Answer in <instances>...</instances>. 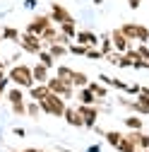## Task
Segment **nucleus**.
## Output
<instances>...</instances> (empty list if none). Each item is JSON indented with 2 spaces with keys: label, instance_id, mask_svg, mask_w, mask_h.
Here are the masks:
<instances>
[{
  "label": "nucleus",
  "instance_id": "393cba45",
  "mask_svg": "<svg viewBox=\"0 0 149 152\" xmlns=\"http://www.w3.org/2000/svg\"><path fill=\"white\" fill-rule=\"evenodd\" d=\"M72 68H67V65H58L55 68V77H60V80H65V82H70V77H72Z\"/></svg>",
  "mask_w": 149,
  "mask_h": 152
},
{
  "label": "nucleus",
  "instance_id": "1a4fd4ad",
  "mask_svg": "<svg viewBox=\"0 0 149 152\" xmlns=\"http://www.w3.org/2000/svg\"><path fill=\"white\" fill-rule=\"evenodd\" d=\"M111 41H113V51H118V53H125V51L132 48V41H130L120 29H113V31H111Z\"/></svg>",
  "mask_w": 149,
  "mask_h": 152
},
{
  "label": "nucleus",
  "instance_id": "0eeeda50",
  "mask_svg": "<svg viewBox=\"0 0 149 152\" xmlns=\"http://www.w3.org/2000/svg\"><path fill=\"white\" fill-rule=\"evenodd\" d=\"M77 111L82 113V118H84V128H94V126H96V118H99L96 104H80Z\"/></svg>",
  "mask_w": 149,
  "mask_h": 152
},
{
  "label": "nucleus",
  "instance_id": "c9c22d12",
  "mask_svg": "<svg viewBox=\"0 0 149 152\" xmlns=\"http://www.w3.org/2000/svg\"><path fill=\"white\" fill-rule=\"evenodd\" d=\"M140 89H142V85H127L125 94H132V97H137V94H140Z\"/></svg>",
  "mask_w": 149,
  "mask_h": 152
},
{
  "label": "nucleus",
  "instance_id": "cd10ccee",
  "mask_svg": "<svg viewBox=\"0 0 149 152\" xmlns=\"http://www.w3.org/2000/svg\"><path fill=\"white\" fill-rule=\"evenodd\" d=\"M41 113V106H39V102H27V116H31V118H36Z\"/></svg>",
  "mask_w": 149,
  "mask_h": 152
},
{
  "label": "nucleus",
  "instance_id": "f8f14e48",
  "mask_svg": "<svg viewBox=\"0 0 149 152\" xmlns=\"http://www.w3.org/2000/svg\"><path fill=\"white\" fill-rule=\"evenodd\" d=\"M31 72H34V82H41V85H46L51 77V68H46L43 63H36L31 68Z\"/></svg>",
  "mask_w": 149,
  "mask_h": 152
},
{
  "label": "nucleus",
  "instance_id": "f03ea898",
  "mask_svg": "<svg viewBox=\"0 0 149 152\" xmlns=\"http://www.w3.org/2000/svg\"><path fill=\"white\" fill-rule=\"evenodd\" d=\"M39 106H41V111H43V113H48V116L60 118L63 113H65V109H67V102L60 97V94L48 92V94H46V99H41V102H39Z\"/></svg>",
  "mask_w": 149,
  "mask_h": 152
},
{
  "label": "nucleus",
  "instance_id": "412c9836",
  "mask_svg": "<svg viewBox=\"0 0 149 152\" xmlns=\"http://www.w3.org/2000/svg\"><path fill=\"white\" fill-rule=\"evenodd\" d=\"M103 138H106V142H108L111 147H118L120 140H123V133H118V130H106Z\"/></svg>",
  "mask_w": 149,
  "mask_h": 152
},
{
  "label": "nucleus",
  "instance_id": "37998d69",
  "mask_svg": "<svg viewBox=\"0 0 149 152\" xmlns=\"http://www.w3.org/2000/svg\"><path fill=\"white\" fill-rule=\"evenodd\" d=\"M137 152H149V150H137Z\"/></svg>",
  "mask_w": 149,
  "mask_h": 152
},
{
  "label": "nucleus",
  "instance_id": "79ce46f5",
  "mask_svg": "<svg viewBox=\"0 0 149 152\" xmlns=\"http://www.w3.org/2000/svg\"><path fill=\"white\" fill-rule=\"evenodd\" d=\"M94 5H103V0H94Z\"/></svg>",
  "mask_w": 149,
  "mask_h": 152
},
{
  "label": "nucleus",
  "instance_id": "6e6552de",
  "mask_svg": "<svg viewBox=\"0 0 149 152\" xmlns=\"http://www.w3.org/2000/svg\"><path fill=\"white\" fill-rule=\"evenodd\" d=\"M48 17H51V22H53V24H58V27H60L63 22H70V20H72L70 10L63 7L60 3H53V5H51V15H48Z\"/></svg>",
  "mask_w": 149,
  "mask_h": 152
},
{
  "label": "nucleus",
  "instance_id": "aec40b11",
  "mask_svg": "<svg viewBox=\"0 0 149 152\" xmlns=\"http://www.w3.org/2000/svg\"><path fill=\"white\" fill-rule=\"evenodd\" d=\"M58 29H60V34L70 36V39H74V36H77V31H80V29H77V24H74V20H70V22H63Z\"/></svg>",
  "mask_w": 149,
  "mask_h": 152
},
{
  "label": "nucleus",
  "instance_id": "b1692460",
  "mask_svg": "<svg viewBox=\"0 0 149 152\" xmlns=\"http://www.w3.org/2000/svg\"><path fill=\"white\" fill-rule=\"evenodd\" d=\"M36 56H39V63H43L46 68H53V65H55V58H53V56L48 53V48H43V51H39V53H36Z\"/></svg>",
  "mask_w": 149,
  "mask_h": 152
},
{
  "label": "nucleus",
  "instance_id": "ea45409f",
  "mask_svg": "<svg viewBox=\"0 0 149 152\" xmlns=\"http://www.w3.org/2000/svg\"><path fill=\"white\" fill-rule=\"evenodd\" d=\"M14 135H20V138H24V135H27V130H24V128H14Z\"/></svg>",
  "mask_w": 149,
  "mask_h": 152
},
{
  "label": "nucleus",
  "instance_id": "a878e982",
  "mask_svg": "<svg viewBox=\"0 0 149 152\" xmlns=\"http://www.w3.org/2000/svg\"><path fill=\"white\" fill-rule=\"evenodd\" d=\"M118 29L127 36L130 41H135V39H137V24H123V27H118Z\"/></svg>",
  "mask_w": 149,
  "mask_h": 152
},
{
  "label": "nucleus",
  "instance_id": "72a5a7b5",
  "mask_svg": "<svg viewBox=\"0 0 149 152\" xmlns=\"http://www.w3.org/2000/svg\"><path fill=\"white\" fill-rule=\"evenodd\" d=\"M135 99L149 106V87H142V89H140V94H137V97H135Z\"/></svg>",
  "mask_w": 149,
  "mask_h": 152
},
{
  "label": "nucleus",
  "instance_id": "a211bd4d",
  "mask_svg": "<svg viewBox=\"0 0 149 152\" xmlns=\"http://www.w3.org/2000/svg\"><path fill=\"white\" fill-rule=\"evenodd\" d=\"M87 87L94 92V97H96V99H106V97H108V87H106L103 82H96V80H94V82H89Z\"/></svg>",
  "mask_w": 149,
  "mask_h": 152
},
{
  "label": "nucleus",
  "instance_id": "39448f33",
  "mask_svg": "<svg viewBox=\"0 0 149 152\" xmlns=\"http://www.w3.org/2000/svg\"><path fill=\"white\" fill-rule=\"evenodd\" d=\"M20 48L22 51H27V53H39V51H43L46 46H43V41H41V36H34V34H22L20 36Z\"/></svg>",
  "mask_w": 149,
  "mask_h": 152
},
{
  "label": "nucleus",
  "instance_id": "2f4dec72",
  "mask_svg": "<svg viewBox=\"0 0 149 152\" xmlns=\"http://www.w3.org/2000/svg\"><path fill=\"white\" fill-rule=\"evenodd\" d=\"M84 58H89V61H103V51L94 46V48H89V51H87Z\"/></svg>",
  "mask_w": 149,
  "mask_h": 152
},
{
  "label": "nucleus",
  "instance_id": "9b49d317",
  "mask_svg": "<svg viewBox=\"0 0 149 152\" xmlns=\"http://www.w3.org/2000/svg\"><path fill=\"white\" fill-rule=\"evenodd\" d=\"M74 41L82 44V46H87V48H94V46H99V34L87 31V29H80L77 36H74Z\"/></svg>",
  "mask_w": 149,
  "mask_h": 152
},
{
  "label": "nucleus",
  "instance_id": "20e7f679",
  "mask_svg": "<svg viewBox=\"0 0 149 152\" xmlns=\"http://www.w3.org/2000/svg\"><path fill=\"white\" fill-rule=\"evenodd\" d=\"M48 89L53 92V94H60V97L67 102V99H72V94H74V87L70 85V82H65V80H60V77H48Z\"/></svg>",
  "mask_w": 149,
  "mask_h": 152
},
{
  "label": "nucleus",
  "instance_id": "bb28decb",
  "mask_svg": "<svg viewBox=\"0 0 149 152\" xmlns=\"http://www.w3.org/2000/svg\"><path fill=\"white\" fill-rule=\"evenodd\" d=\"M116 150H118V152H137V145H135V142H130V140L123 135V140H120V145H118Z\"/></svg>",
  "mask_w": 149,
  "mask_h": 152
},
{
  "label": "nucleus",
  "instance_id": "6ab92c4d",
  "mask_svg": "<svg viewBox=\"0 0 149 152\" xmlns=\"http://www.w3.org/2000/svg\"><path fill=\"white\" fill-rule=\"evenodd\" d=\"M0 34H3V41H12V44H20V36H22L14 27H5V29H0Z\"/></svg>",
  "mask_w": 149,
  "mask_h": 152
},
{
  "label": "nucleus",
  "instance_id": "c85d7f7f",
  "mask_svg": "<svg viewBox=\"0 0 149 152\" xmlns=\"http://www.w3.org/2000/svg\"><path fill=\"white\" fill-rule=\"evenodd\" d=\"M67 51H70L72 56H87V51H89V48H87V46H82V44H77V41H74V44H70V46H67Z\"/></svg>",
  "mask_w": 149,
  "mask_h": 152
},
{
  "label": "nucleus",
  "instance_id": "c756f323",
  "mask_svg": "<svg viewBox=\"0 0 149 152\" xmlns=\"http://www.w3.org/2000/svg\"><path fill=\"white\" fill-rule=\"evenodd\" d=\"M147 39H149V29L144 27V24H137V44H147Z\"/></svg>",
  "mask_w": 149,
  "mask_h": 152
},
{
  "label": "nucleus",
  "instance_id": "7c9ffc66",
  "mask_svg": "<svg viewBox=\"0 0 149 152\" xmlns=\"http://www.w3.org/2000/svg\"><path fill=\"white\" fill-rule=\"evenodd\" d=\"M120 58H123V53H118V51H111V53H106V56H103V61H106V63H111V65H118V63H120Z\"/></svg>",
  "mask_w": 149,
  "mask_h": 152
},
{
  "label": "nucleus",
  "instance_id": "4be33fe9",
  "mask_svg": "<svg viewBox=\"0 0 149 152\" xmlns=\"http://www.w3.org/2000/svg\"><path fill=\"white\" fill-rule=\"evenodd\" d=\"M48 53L53 56L55 61H58V58H63V56H65V53H70V51H67V46H63V44L55 41V44H51V46H48Z\"/></svg>",
  "mask_w": 149,
  "mask_h": 152
},
{
  "label": "nucleus",
  "instance_id": "4468645a",
  "mask_svg": "<svg viewBox=\"0 0 149 152\" xmlns=\"http://www.w3.org/2000/svg\"><path fill=\"white\" fill-rule=\"evenodd\" d=\"M77 99H80V104H101V102H103V99H96V97H94V92H91L89 87H80Z\"/></svg>",
  "mask_w": 149,
  "mask_h": 152
},
{
  "label": "nucleus",
  "instance_id": "2eb2a0df",
  "mask_svg": "<svg viewBox=\"0 0 149 152\" xmlns=\"http://www.w3.org/2000/svg\"><path fill=\"white\" fill-rule=\"evenodd\" d=\"M123 123L127 130H144V118H140L137 113H130L127 118H123Z\"/></svg>",
  "mask_w": 149,
  "mask_h": 152
},
{
  "label": "nucleus",
  "instance_id": "ddd939ff",
  "mask_svg": "<svg viewBox=\"0 0 149 152\" xmlns=\"http://www.w3.org/2000/svg\"><path fill=\"white\" fill-rule=\"evenodd\" d=\"M51 89H48V85H41V82H36V85H31L29 87V97L34 99V102H41V99H46V94H48Z\"/></svg>",
  "mask_w": 149,
  "mask_h": 152
},
{
  "label": "nucleus",
  "instance_id": "423d86ee",
  "mask_svg": "<svg viewBox=\"0 0 149 152\" xmlns=\"http://www.w3.org/2000/svg\"><path fill=\"white\" fill-rule=\"evenodd\" d=\"M53 22H51V17L48 15H36L34 20L27 24V34H34V36H41L48 27H51Z\"/></svg>",
  "mask_w": 149,
  "mask_h": 152
},
{
  "label": "nucleus",
  "instance_id": "a18cd8bd",
  "mask_svg": "<svg viewBox=\"0 0 149 152\" xmlns=\"http://www.w3.org/2000/svg\"><path fill=\"white\" fill-rule=\"evenodd\" d=\"M147 44H149V39H147Z\"/></svg>",
  "mask_w": 149,
  "mask_h": 152
},
{
  "label": "nucleus",
  "instance_id": "58836bf2",
  "mask_svg": "<svg viewBox=\"0 0 149 152\" xmlns=\"http://www.w3.org/2000/svg\"><path fill=\"white\" fill-rule=\"evenodd\" d=\"M36 5H39V3H36V0H24V7H27V10H34Z\"/></svg>",
  "mask_w": 149,
  "mask_h": 152
},
{
  "label": "nucleus",
  "instance_id": "a19ab883",
  "mask_svg": "<svg viewBox=\"0 0 149 152\" xmlns=\"http://www.w3.org/2000/svg\"><path fill=\"white\" fill-rule=\"evenodd\" d=\"M87 152H101V147H99V145H89V150H87Z\"/></svg>",
  "mask_w": 149,
  "mask_h": 152
},
{
  "label": "nucleus",
  "instance_id": "5701e85b",
  "mask_svg": "<svg viewBox=\"0 0 149 152\" xmlns=\"http://www.w3.org/2000/svg\"><path fill=\"white\" fill-rule=\"evenodd\" d=\"M99 48L103 51V56L113 51V41H111V34H99Z\"/></svg>",
  "mask_w": 149,
  "mask_h": 152
},
{
  "label": "nucleus",
  "instance_id": "9d476101",
  "mask_svg": "<svg viewBox=\"0 0 149 152\" xmlns=\"http://www.w3.org/2000/svg\"><path fill=\"white\" fill-rule=\"evenodd\" d=\"M63 118H65L67 126L84 128V118H82V113L77 111V106H70V104H67V109H65V113H63Z\"/></svg>",
  "mask_w": 149,
  "mask_h": 152
},
{
  "label": "nucleus",
  "instance_id": "e433bc0d",
  "mask_svg": "<svg viewBox=\"0 0 149 152\" xmlns=\"http://www.w3.org/2000/svg\"><path fill=\"white\" fill-rule=\"evenodd\" d=\"M132 68H137V70H149V61H142V58H140V61H135Z\"/></svg>",
  "mask_w": 149,
  "mask_h": 152
},
{
  "label": "nucleus",
  "instance_id": "473e14b6",
  "mask_svg": "<svg viewBox=\"0 0 149 152\" xmlns=\"http://www.w3.org/2000/svg\"><path fill=\"white\" fill-rule=\"evenodd\" d=\"M137 150H149V133H140V138H137Z\"/></svg>",
  "mask_w": 149,
  "mask_h": 152
},
{
  "label": "nucleus",
  "instance_id": "7ed1b4c3",
  "mask_svg": "<svg viewBox=\"0 0 149 152\" xmlns=\"http://www.w3.org/2000/svg\"><path fill=\"white\" fill-rule=\"evenodd\" d=\"M7 102H10V106H12L14 113L27 116V102H24V92H22V87L14 85L12 89H7Z\"/></svg>",
  "mask_w": 149,
  "mask_h": 152
},
{
  "label": "nucleus",
  "instance_id": "c03bdc74",
  "mask_svg": "<svg viewBox=\"0 0 149 152\" xmlns=\"http://www.w3.org/2000/svg\"><path fill=\"white\" fill-rule=\"evenodd\" d=\"M0 44H3V34H0Z\"/></svg>",
  "mask_w": 149,
  "mask_h": 152
},
{
  "label": "nucleus",
  "instance_id": "f3484780",
  "mask_svg": "<svg viewBox=\"0 0 149 152\" xmlns=\"http://www.w3.org/2000/svg\"><path fill=\"white\" fill-rule=\"evenodd\" d=\"M89 82H91V80L87 77V72H80V70H74V72H72V77H70V85H72V87H77V89H80V87H87Z\"/></svg>",
  "mask_w": 149,
  "mask_h": 152
},
{
  "label": "nucleus",
  "instance_id": "dca6fc26",
  "mask_svg": "<svg viewBox=\"0 0 149 152\" xmlns=\"http://www.w3.org/2000/svg\"><path fill=\"white\" fill-rule=\"evenodd\" d=\"M58 34H60V29H58V24H51L43 34H41V41H43V46H51V44H55V39H58Z\"/></svg>",
  "mask_w": 149,
  "mask_h": 152
},
{
  "label": "nucleus",
  "instance_id": "f704fd0d",
  "mask_svg": "<svg viewBox=\"0 0 149 152\" xmlns=\"http://www.w3.org/2000/svg\"><path fill=\"white\" fill-rule=\"evenodd\" d=\"M135 48H137V53H140V58L149 61V44H137Z\"/></svg>",
  "mask_w": 149,
  "mask_h": 152
},
{
  "label": "nucleus",
  "instance_id": "4c0bfd02",
  "mask_svg": "<svg viewBox=\"0 0 149 152\" xmlns=\"http://www.w3.org/2000/svg\"><path fill=\"white\" fill-rule=\"evenodd\" d=\"M127 5H130V10H137L142 5V0H127Z\"/></svg>",
  "mask_w": 149,
  "mask_h": 152
},
{
  "label": "nucleus",
  "instance_id": "f257e3e1",
  "mask_svg": "<svg viewBox=\"0 0 149 152\" xmlns=\"http://www.w3.org/2000/svg\"><path fill=\"white\" fill-rule=\"evenodd\" d=\"M7 77H10V82H14L17 87H22V89H29L31 85H36L31 68L24 65V63H14V65L7 70Z\"/></svg>",
  "mask_w": 149,
  "mask_h": 152
}]
</instances>
